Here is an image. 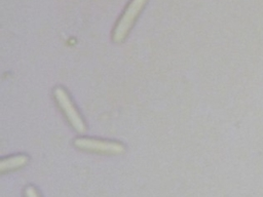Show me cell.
<instances>
[{
  "instance_id": "obj_2",
  "label": "cell",
  "mask_w": 263,
  "mask_h": 197,
  "mask_svg": "<svg viewBox=\"0 0 263 197\" xmlns=\"http://www.w3.org/2000/svg\"><path fill=\"white\" fill-rule=\"evenodd\" d=\"M52 95L71 127L78 133L85 132L86 124L84 122V119L77 110L68 91L63 86H55L52 90Z\"/></svg>"
},
{
  "instance_id": "obj_5",
  "label": "cell",
  "mask_w": 263,
  "mask_h": 197,
  "mask_svg": "<svg viewBox=\"0 0 263 197\" xmlns=\"http://www.w3.org/2000/svg\"><path fill=\"white\" fill-rule=\"evenodd\" d=\"M24 194H25V197H40L39 192L34 186H27Z\"/></svg>"
},
{
  "instance_id": "obj_3",
  "label": "cell",
  "mask_w": 263,
  "mask_h": 197,
  "mask_svg": "<svg viewBox=\"0 0 263 197\" xmlns=\"http://www.w3.org/2000/svg\"><path fill=\"white\" fill-rule=\"evenodd\" d=\"M73 145L78 150L105 155H120L125 151L124 145L119 142L89 136H78L73 141Z\"/></svg>"
},
{
  "instance_id": "obj_4",
  "label": "cell",
  "mask_w": 263,
  "mask_h": 197,
  "mask_svg": "<svg viewBox=\"0 0 263 197\" xmlns=\"http://www.w3.org/2000/svg\"><path fill=\"white\" fill-rule=\"evenodd\" d=\"M29 161V157L26 154H17L11 155L9 157L2 158L0 160V171L7 172L18 169L25 166Z\"/></svg>"
},
{
  "instance_id": "obj_1",
  "label": "cell",
  "mask_w": 263,
  "mask_h": 197,
  "mask_svg": "<svg viewBox=\"0 0 263 197\" xmlns=\"http://www.w3.org/2000/svg\"><path fill=\"white\" fill-rule=\"evenodd\" d=\"M147 2L148 0H130L127 3L112 31V40L115 43L125 40Z\"/></svg>"
}]
</instances>
